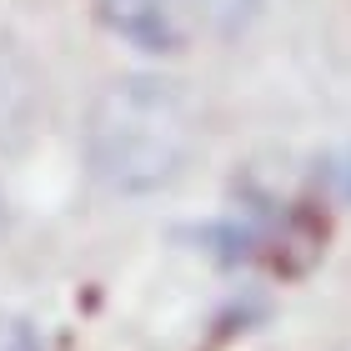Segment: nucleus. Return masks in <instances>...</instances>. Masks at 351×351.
I'll return each instance as SVG.
<instances>
[{
    "mask_svg": "<svg viewBox=\"0 0 351 351\" xmlns=\"http://www.w3.org/2000/svg\"><path fill=\"white\" fill-rule=\"evenodd\" d=\"M196 146V116L176 81L121 75L90 101L86 161L110 191L146 196L181 176Z\"/></svg>",
    "mask_w": 351,
    "mask_h": 351,
    "instance_id": "1",
    "label": "nucleus"
},
{
    "mask_svg": "<svg viewBox=\"0 0 351 351\" xmlns=\"http://www.w3.org/2000/svg\"><path fill=\"white\" fill-rule=\"evenodd\" d=\"M101 21L116 30L121 40L141 45V51H171L176 45V25L166 0H95Z\"/></svg>",
    "mask_w": 351,
    "mask_h": 351,
    "instance_id": "2",
    "label": "nucleus"
},
{
    "mask_svg": "<svg viewBox=\"0 0 351 351\" xmlns=\"http://www.w3.org/2000/svg\"><path fill=\"white\" fill-rule=\"evenodd\" d=\"M186 5L206 30H216V36H241V30L256 21L261 0H186Z\"/></svg>",
    "mask_w": 351,
    "mask_h": 351,
    "instance_id": "3",
    "label": "nucleus"
},
{
    "mask_svg": "<svg viewBox=\"0 0 351 351\" xmlns=\"http://www.w3.org/2000/svg\"><path fill=\"white\" fill-rule=\"evenodd\" d=\"M0 351H40V341L30 337V326H10V337L0 341Z\"/></svg>",
    "mask_w": 351,
    "mask_h": 351,
    "instance_id": "4",
    "label": "nucleus"
},
{
    "mask_svg": "<svg viewBox=\"0 0 351 351\" xmlns=\"http://www.w3.org/2000/svg\"><path fill=\"white\" fill-rule=\"evenodd\" d=\"M346 196H351V166H346Z\"/></svg>",
    "mask_w": 351,
    "mask_h": 351,
    "instance_id": "5",
    "label": "nucleus"
}]
</instances>
